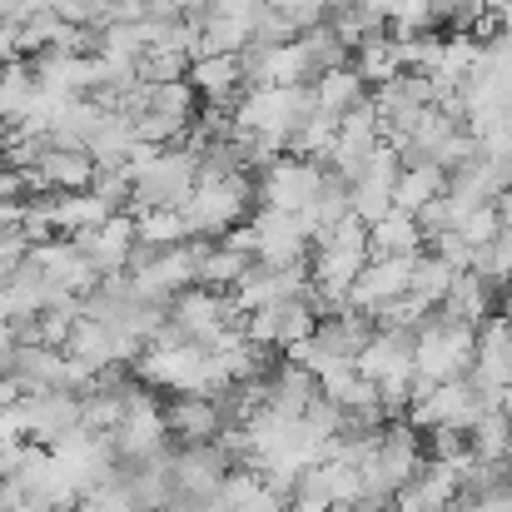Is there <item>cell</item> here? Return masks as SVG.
<instances>
[{
	"label": "cell",
	"mask_w": 512,
	"mask_h": 512,
	"mask_svg": "<svg viewBox=\"0 0 512 512\" xmlns=\"http://www.w3.org/2000/svg\"><path fill=\"white\" fill-rule=\"evenodd\" d=\"M488 15V0H433V20H443L453 35H468Z\"/></svg>",
	"instance_id": "e575fe53"
},
{
	"label": "cell",
	"mask_w": 512,
	"mask_h": 512,
	"mask_svg": "<svg viewBox=\"0 0 512 512\" xmlns=\"http://www.w3.org/2000/svg\"><path fill=\"white\" fill-rule=\"evenodd\" d=\"M413 264H418V259H368V269L358 274V284H353V294H348V309H358V314H368V319L378 324L383 309H393L398 299H408V289H413Z\"/></svg>",
	"instance_id": "8fae6325"
},
{
	"label": "cell",
	"mask_w": 512,
	"mask_h": 512,
	"mask_svg": "<svg viewBox=\"0 0 512 512\" xmlns=\"http://www.w3.org/2000/svg\"><path fill=\"white\" fill-rule=\"evenodd\" d=\"M498 309H503V294H498L483 274H458V284H453V294H448V304H443L438 314H443V319H453V324L483 329Z\"/></svg>",
	"instance_id": "2e32d148"
},
{
	"label": "cell",
	"mask_w": 512,
	"mask_h": 512,
	"mask_svg": "<svg viewBox=\"0 0 512 512\" xmlns=\"http://www.w3.org/2000/svg\"><path fill=\"white\" fill-rule=\"evenodd\" d=\"M314 329H319V309L309 304V294L284 299V304H269V309H259V314L244 319V334L259 343V348H284V353L294 343L314 339Z\"/></svg>",
	"instance_id": "30bf717a"
},
{
	"label": "cell",
	"mask_w": 512,
	"mask_h": 512,
	"mask_svg": "<svg viewBox=\"0 0 512 512\" xmlns=\"http://www.w3.org/2000/svg\"><path fill=\"white\" fill-rule=\"evenodd\" d=\"M458 234H463V244L478 254V249H488V244H498V234H503V209L498 204H483V209H468L463 214V224H458Z\"/></svg>",
	"instance_id": "836d02e7"
},
{
	"label": "cell",
	"mask_w": 512,
	"mask_h": 512,
	"mask_svg": "<svg viewBox=\"0 0 512 512\" xmlns=\"http://www.w3.org/2000/svg\"><path fill=\"white\" fill-rule=\"evenodd\" d=\"M140 224V244H155V249H179V244H194L189 239V224L179 209H150V214H135Z\"/></svg>",
	"instance_id": "4dcf8cb0"
},
{
	"label": "cell",
	"mask_w": 512,
	"mask_h": 512,
	"mask_svg": "<svg viewBox=\"0 0 512 512\" xmlns=\"http://www.w3.org/2000/svg\"><path fill=\"white\" fill-rule=\"evenodd\" d=\"M488 413V403L478 398V388L468 383V378H453V383H433L418 403H413V413H408V423L418 428V433H433V428H453V433H468L478 418Z\"/></svg>",
	"instance_id": "8992f818"
},
{
	"label": "cell",
	"mask_w": 512,
	"mask_h": 512,
	"mask_svg": "<svg viewBox=\"0 0 512 512\" xmlns=\"http://www.w3.org/2000/svg\"><path fill=\"white\" fill-rule=\"evenodd\" d=\"M368 100V80L353 70V65H343V70H329V75H319L314 80V105L324 110V115H348V110H358Z\"/></svg>",
	"instance_id": "603a6c76"
},
{
	"label": "cell",
	"mask_w": 512,
	"mask_h": 512,
	"mask_svg": "<svg viewBox=\"0 0 512 512\" xmlns=\"http://www.w3.org/2000/svg\"><path fill=\"white\" fill-rule=\"evenodd\" d=\"M199 184V160L174 145L160 150L145 170H135V199H130V214H150V209H184V199L194 194Z\"/></svg>",
	"instance_id": "3957f363"
},
{
	"label": "cell",
	"mask_w": 512,
	"mask_h": 512,
	"mask_svg": "<svg viewBox=\"0 0 512 512\" xmlns=\"http://www.w3.org/2000/svg\"><path fill=\"white\" fill-rule=\"evenodd\" d=\"M110 214H115V209H110L100 194H90V189H80V194H55V224H60V234H65V239L100 229Z\"/></svg>",
	"instance_id": "cb8c5ba5"
},
{
	"label": "cell",
	"mask_w": 512,
	"mask_h": 512,
	"mask_svg": "<svg viewBox=\"0 0 512 512\" xmlns=\"http://www.w3.org/2000/svg\"><path fill=\"white\" fill-rule=\"evenodd\" d=\"M473 358H478V329H468V324H453V319L433 314L413 334V363H418V378L423 383L468 378L473 373Z\"/></svg>",
	"instance_id": "7a4b0ae2"
},
{
	"label": "cell",
	"mask_w": 512,
	"mask_h": 512,
	"mask_svg": "<svg viewBox=\"0 0 512 512\" xmlns=\"http://www.w3.org/2000/svg\"><path fill=\"white\" fill-rule=\"evenodd\" d=\"M428 249H433L438 259H448L458 274H468V269H473V249L463 244V234H443V239H433Z\"/></svg>",
	"instance_id": "f35d334b"
},
{
	"label": "cell",
	"mask_w": 512,
	"mask_h": 512,
	"mask_svg": "<svg viewBox=\"0 0 512 512\" xmlns=\"http://www.w3.org/2000/svg\"><path fill=\"white\" fill-rule=\"evenodd\" d=\"M75 249L100 269V279L130 274V254L140 249V224H135V214H110L100 229L75 234Z\"/></svg>",
	"instance_id": "7c38bea8"
},
{
	"label": "cell",
	"mask_w": 512,
	"mask_h": 512,
	"mask_svg": "<svg viewBox=\"0 0 512 512\" xmlns=\"http://www.w3.org/2000/svg\"><path fill=\"white\" fill-rule=\"evenodd\" d=\"M339 130H343L339 115H324V110H314V115L304 120V130L294 135L289 155H299V160H314V165H329V155H334V145H339Z\"/></svg>",
	"instance_id": "83f0119b"
},
{
	"label": "cell",
	"mask_w": 512,
	"mask_h": 512,
	"mask_svg": "<svg viewBox=\"0 0 512 512\" xmlns=\"http://www.w3.org/2000/svg\"><path fill=\"white\" fill-rule=\"evenodd\" d=\"M493 15H498L503 35H512V0H493Z\"/></svg>",
	"instance_id": "60d3db41"
},
{
	"label": "cell",
	"mask_w": 512,
	"mask_h": 512,
	"mask_svg": "<svg viewBox=\"0 0 512 512\" xmlns=\"http://www.w3.org/2000/svg\"><path fill=\"white\" fill-rule=\"evenodd\" d=\"M478 145H483V155H488L493 165H508L512 170V110L503 120H493L488 130H478Z\"/></svg>",
	"instance_id": "74e56055"
},
{
	"label": "cell",
	"mask_w": 512,
	"mask_h": 512,
	"mask_svg": "<svg viewBox=\"0 0 512 512\" xmlns=\"http://www.w3.org/2000/svg\"><path fill=\"white\" fill-rule=\"evenodd\" d=\"M438 194H448V174L438 170V165H403L398 184H393V209H403V214L418 219Z\"/></svg>",
	"instance_id": "7402d4cb"
},
{
	"label": "cell",
	"mask_w": 512,
	"mask_h": 512,
	"mask_svg": "<svg viewBox=\"0 0 512 512\" xmlns=\"http://www.w3.org/2000/svg\"><path fill=\"white\" fill-rule=\"evenodd\" d=\"M110 448H115L120 463H155V458L170 453V418H165V408L155 403V393H145V398L125 413V423L110 433Z\"/></svg>",
	"instance_id": "52a82bcc"
},
{
	"label": "cell",
	"mask_w": 512,
	"mask_h": 512,
	"mask_svg": "<svg viewBox=\"0 0 512 512\" xmlns=\"http://www.w3.org/2000/svg\"><path fill=\"white\" fill-rule=\"evenodd\" d=\"M423 249H428V239H423L418 219L403 209H393L388 219H378L368 229V259H418Z\"/></svg>",
	"instance_id": "e0dca14e"
},
{
	"label": "cell",
	"mask_w": 512,
	"mask_h": 512,
	"mask_svg": "<svg viewBox=\"0 0 512 512\" xmlns=\"http://www.w3.org/2000/svg\"><path fill=\"white\" fill-rule=\"evenodd\" d=\"M319 398V378L299 363H279L269 373V413L274 418H304L309 403Z\"/></svg>",
	"instance_id": "ac0fdd59"
},
{
	"label": "cell",
	"mask_w": 512,
	"mask_h": 512,
	"mask_svg": "<svg viewBox=\"0 0 512 512\" xmlns=\"http://www.w3.org/2000/svg\"><path fill=\"white\" fill-rule=\"evenodd\" d=\"M329 170L314 165V160H299V155H279L264 174H254V199L259 209H284V214H304L319 189H324Z\"/></svg>",
	"instance_id": "5b68a950"
},
{
	"label": "cell",
	"mask_w": 512,
	"mask_h": 512,
	"mask_svg": "<svg viewBox=\"0 0 512 512\" xmlns=\"http://www.w3.org/2000/svg\"><path fill=\"white\" fill-rule=\"evenodd\" d=\"M170 319L184 329V339L199 343V348L209 353L214 343H224L229 334H239L249 314L234 304V294H219V289H184V294L170 304Z\"/></svg>",
	"instance_id": "277c9868"
},
{
	"label": "cell",
	"mask_w": 512,
	"mask_h": 512,
	"mask_svg": "<svg viewBox=\"0 0 512 512\" xmlns=\"http://www.w3.org/2000/svg\"><path fill=\"white\" fill-rule=\"evenodd\" d=\"M353 70H358L363 80H373V85H388V80L398 75V45H393V35H368V40L353 50Z\"/></svg>",
	"instance_id": "f546056e"
},
{
	"label": "cell",
	"mask_w": 512,
	"mask_h": 512,
	"mask_svg": "<svg viewBox=\"0 0 512 512\" xmlns=\"http://www.w3.org/2000/svg\"><path fill=\"white\" fill-rule=\"evenodd\" d=\"M304 30L294 25V15H284V10H269L264 5V15L254 20V45H294Z\"/></svg>",
	"instance_id": "8d00e7d4"
},
{
	"label": "cell",
	"mask_w": 512,
	"mask_h": 512,
	"mask_svg": "<svg viewBox=\"0 0 512 512\" xmlns=\"http://www.w3.org/2000/svg\"><path fill=\"white\" fill-rule=\"evenodd\" d=\"M10 413H15V423L25 428V438H30V443H40V448H55L60 438H70V433L80 428V398H75V393H65V388L25 393Z\"/></svg>",
	"instance_id": "9c48e42d"
},
{
	"label": "cell",
	"mask_w": 512,
	"mask_h": 512,
	"mask_svg": "<svg viewBox=\"0 0 512 512\" xmlns=\"http://www.w3.org/2000/svg\"><path fill=\"white\" fill-rule=\"evenodd\" d=\"M209 10H214V15H229V20L254 25V20L264 15V0H209Z\"/></svg>",
	"instance_id": "ab89813d"
},
{
	"label": "cell",
	"mask_w": 512,
	"mask_h": 512,
	"mask_svg": "<svg viewBox=\"0 0 512 512\" xmlns=\"http://www.w3.org/2000/svg\"><path fill=\"white\" fill-rule=\"evenodd\" d=\"M259 259L254 254H244V249H234V244H204V254H199V289H219V294H234L239 289V279L254 269Z\"/></svg>",
	"instance_id": "44dd1931"
},
{
	"label": "cell",
	"mask_w": 512,
	"mask_h": 512,
	"mask_svg": "<svg viewBox=\"0 0 512 512\" xmlns=\"http://www.w3.org/2000/svg\"><path fill=\"white\" fill-rule=\"evenodd\" d=\"M194 85L189 80H174V85H150V110L145 115H170V120H184L194 125Z\"/></svg>",
	"instance_id": "d6a6232c"
},
{
	"label": "cell",
	"mask_w": 512,
	"mask_h": 512,
	"mask_svg": "<svg viewBox=\"0 0 512 512\" xmlns=\"http://www.w3.org/2000/svg\"><path fill=\"white\" fill-rule=\"evenodd\" d=\"M254 254L259 264H309L314 254V234L304 224V214H284V209H254Z\"/></svg>",
	"instance_id": "ba28073f"
},
{
	"label": "cell",
	"mask_w": 512,
	"mask_h": 512,
	"mask_svg": "<svg viewBox=\"0 0 512 512\" xmlns=\"http://www.w3.org/2000/svg\"><path fill=\"white\" fill-rule=\"evenodd\" d=\"M468 448L483 463H512V418L503 408H488L473 428H468Z\"/></svg>",
	"instance_id": "d4e9b609"
},
{
	"label": "cell",
	"mask_w": 512,
	"mask_h": 512,
	"mask_svg": "<svg viewBox=\"0 0 512 512\" xmlns=\"http://www.w3.org/2000/svg\"><path fill=\"white\" fill-rule=\"evenodd\" d=\"M254 204H259L254 199V174H229V179H199L179 214L189 224V239H214L219 244L224 234H234L249 219Z\"/></svg>",
	"instance_id": "6da1fadb"
},
{
	"label": "cell",
	"mask_w": 512,
	"mask_h": 512,
	"mask_svg": "<svg viewBox=\"0 0 512 512\" xmlns=\"http://www.w3.org/2000/svg\"><path fill=\"white\" fill-rule=\"evenodd\" d=\"M373 468L388 478V488H393V493L413 488V483H418V473L428 468V443H423V433H418L408 418L383 423V448H378V463H373Z\"/></svg>",
	"instance_id": "4fadbf2b"
},
{
	"label": "cell",
	"mask_w": 512,
	"mask_h": 512,
	"mask_svg": "<svg viewBox=\"0 0 512 512\" xmlns=\"http://www.w3.org/2000/svg\"><path fill=\"white\" fill-rule=\"evenodd\" d=\"M10 378L25 393H50V388L65 383V353L60 348H45V343H20L15 348V363H10Z\"/></svg>",
	"instance_id": "d6986e66"
},
{
	"label": "cell",
	"mask_w": 512,
	"mask_h": 512,
	"mask_svg": "<svg viewBox=\"0 0 512 512\" xmlns=\"http://www.w3.org/2000/svg\"><path fill=\"white\" fill-rule=\"evenodd\" d=\"M289 512H334V508H329V503H314V498H294Z\"/></svg>",
	"instance_id": "b9f144b4"
},
{
	"label": "cell",
	"mask_w": 512,
	"mask_h": 512,
	"mask_svg": "<svg viewBox=\"0 0 512 512\" xmlns=\"http://www.w3.org/2000/svg\"><path fill=\"white\" fill-rule=\"evenodd\" d=\"M30 264L55 284V289H65V294H75V299H90L95 289H100V269L75 249V239H50V244H35L30 249Z\"/></svg>",
	"instance_id": "5bb4252c"
},
{
	"label": "cell",
	"mask_w": 512,
	"mask_h": 512,
	"mask_svg": "<svg viewBox=\"0 0 512 512\" xmlns=\"http://www.w3.org/2000/svg\"><path fill=\"white\" fill-rule=\"evenodd\" d=\"M453 284H458V269H453L448 259H438L433 249L418 254V264H413V289H408V294H418L428 309H443L448 294H453Z\"/></svg>",
	"instance_id": "4316f807"
},
{
	"label": "cell",
	"mask_w": 512,
	"mask_h": 512,
	"mask_svg": "<svg viewBox=\"0 0 512 512\" xmlns=\"http://www.w3.org/2000/svg\"><path fill=\"white\" fill-rule=\"evenodd\" d=\"M165 418H170V438L179 448H199V443L224 438V408L209 393H170Z\"/></svg>",
	"instance_id": "9a60e30c"
},
{
	"label": "cell",
	"mask_w": 512,
	"mask_h": 512,
	"mask_svg": "<svg viewBox=\"0 0 512 512\" xmlns=\"http://www.w3.org/2000/svg\"><path fill=\"white\" fill-rule=\"evenodd\" d=\"M90 194H100V199L120 214V209H130V199H135V174L130 170H95Z\"/></svg>",
	"instance_id": "d590c367"
},
{
	"label": "cell",
	"mask_w": 512,
	"mask_h": 512,
	"mask_svg": "<svg viewBox=\"0 0 512 512\" xmlns=\"http://www.w3.org/2000/svg\"><path fill=\"white\" fill-rule=\"evenodd\" d=\"M30 100H35V75H30V60L20 55L0 65V125H20Z\"/></svg>",
	"instance_id": "484cf974"
},
{
	"label": "cell",
	"mask_w": 512,
	"mask_h": 512,
	"mask_svg": "<svg viewBox=\"0 0 512 512\" xmlns=\"http://www.w3.org/2000/svg\"><path fill=\"white\" fill-rule=\"evenodd\" d=\"M189 55H179V50H145L140 55V65H135V75L145 80V85H174V80H189Z\"/></svg>",
	"instance_id": "1f68e13d"
},
{
	"label": "cell",
	"mask_w": 512,
	"mask_h": 512,
	"mask_svg": "<svg viewBox=\"0 0 512 512\" xmlns=\"http://www.w3.org/2000/svg\"><path fill=\"white\" fill-rule=\"evenodd\" d=\"M65 358H75V363H85L95 373L115 368L120 363V329L115 324H100V319H80L70 343H65Z\"/></svg>",
	"instance_id": "ffe728a7"
},
{
	"label": "cell",
	"mask_w": 512,
	"mask_h": 512,
	"mask_svg": "<svg viewBox=\"0 0 512 512\" xmlns=\"http://www.w3.org/2000/svg\"><path fill=\"white\" fill-rule=\"evenodd\" d=\"M299 45H304V55H309L314 80H319V75H329V70L353 65V50L343 45V35L329 25V20H324V25H314V30H304V35H299Z\"/></svg>",
	"instance_id": "f1b7e54d"
}]
</instances>
